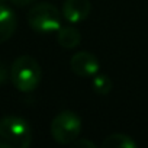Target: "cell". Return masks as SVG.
<instances>
[{
	"label": "cell",
	"instance_id": "1",
	"mask_svg": "<svg viewBox=\"0 0 148 148\" xmlns=\"http://www.w3.org/2000/svg\"><path fill=\"white\" fill-rule=\"evenodd\" d=\"M10 82L13 86L23 93L34 92L42 79V70L38 61L31 55L18 57L10 65Z\"/></svg>",
	"mask_w": 148,
	"mask_h": 148
},
{
	"label": "cell",
	"instance_id": "2",
	"mask_svg": "<svg viewBox=\"0 0 148 148\" xmlns=\"http://www.w3.org/2000/svg\"><path fill=\"white\" fill-rule=\"evenodd\" d=\"M32 142V129L21 116L0 119V148H28Z\"/></svg>",
	"mask_w": 148,
	"mask_h": 148
},
{
	"label": "cell",
	"instance_id": "3",
	"mask_svg": "<svg viewBox=\"0 0 148 148\" xmlns=\"http://www.w3.org/2000/svg\"><path fill=\"white\" fill-rule=\"evenodd\" d=\"M61 13L51 3H38L28 12V23L38 34L58 32L61 28Z\"/></svg>",
	"mask_w": 148,
	"mask_h": 148
},
{
	"label": "cell",
	"instance_id": "4",
	"mask_svg": "<svg viewBox=\"0 0 148 148\" xmlns=\"http://www.w3.org/2000/svg\"><path fill=\"white\" fill-rule=\"evenodd\" d=\"M82 132V119L73 110L60 112L51 122V135L58 144L67 145L76 141Z\"/></svg>",
	"mask_w": 148,
	"mask_h": 148
},
{
	"label": "cell",
	"instance_id": "5",
	"mask_svg": "<svg viewBox=\"0 0 148 148\" xmlns=\"http://www.w3.org/2000/svg\"><path fill=\"white\" fill-rule=\"evenodd\" d=\"M70 68L71 71L79 77H93L99 73L100 62L97 57L89 51H79L70 60Z\"/></svg>",
	"mask_w": 148,
	"mask_h": 148
},
{
	"label": "cell",
	"instance_id": "6",
	"mask_svg": "<svg viewBox=\"0 0 148 148\" xmlns=\"http://www.w3.org/2000/svg\"><path fill=\"white\" fill-rule=\"evenodd\" d=\"M92 10L90 0H65L62 5V18L70 23H80L87 19Z\"/></svg>",
	"mask_w": 148,
	"mask_h": 148
},
{
	"label": "cell",
	"instance_id": "7",
	"mask_svg": "<svg viewBox=\"0 0 148 148\" xmlns=\"http://www.w3.org/2000/svg\"><path fill=\"white\" fill-rule=\"evenodd\" d=\"M18 26L16 15L12 9L0 3V44L6 42L15 34Z\"/></svg>",
	"mask_w": 148,
	"mask_h": 148
},
{
	"label": "cell",
	"instance_id": "8",
	"mask_svg": "<svg viewBox=\"0 0 148 148\" xmlns=\"http://www.w3.org/2000/svg\"><path fill=\"white\" fill-rule=\"evenodd\" d=\"M57 39L62 48L73 49V48L79 47V44L82 42V35L79 29H76L74 26H61L58 29Z\"/></svg>",
	"mask_w": 148,
	"mask_h": 148
},
{
	"label": "cell",
	"instance_id": "9",
	"mask_svg": "<svg viewBox=\"0 0 148 148\" xmlns=\"http://www.w3.org/2000/svg\"><path fill=\"white\" fill-rule=\"evenodd\" d=\"M102 147L103 148H135V147H138V144L129 135L113 134V135H109L103 139Z\"/></svg>",
	"mask_w": 148,
	"mask_h": 148
},
{
	"label": "cell",
	"instance_id": "10",
	"mask_svg": "<svg viewBox=\"0 0 148 148\" xmlns=\"http://www.w3.org/2000/svg\"><path fill=\"white\" fill-rule=\"evenodd\" d=\"M92 87L93 90L100 95V96H106L110 93L112 87H113V83L112 80L109 79V76H106V74H95L93 76V82H92Z\"/></svg>",
	"mask_w": 148,
	"mask_h": 148
},
{
	"label": "cell",
	"instance_id": "11",
	"mask_svg": "<svg viewBox=\"0 0 148 148\" xmlns=\"http://www.w3.org/2000/svg\"><path fill=\"white\" fill-rule=\"evenodd\" d=\"M71 145L74 148H96V144L92 142L90 139H86V138H77L76 141H73Z\"/></svg>",
	"mask_w": 148,
	"mask_h": 148
},
{
	"label": "cell",
	"instance_id": "12",
	"mask_svg": "<svg viewBox=\"0 0 148 148\" xmlns=\"http://www.w3.org/2000/svg\"><path fill=\"white\" fill-rule=\"evenodd\" d=\"M8 79H10V74L8 73V70H6L5 64L0 62V84L6 83V82H8Z\"/></svg>",
	"mask_w": 148,
	"mask_h": 148
},
{
	"label": "cell",
	"instance_id": "13",
	"mask_svg": "<svg viewBox=\"0 0 148 148\" xmlns=\"http://www.w3.org/2000/svg\"><path fill=\"white\" fill-rule=\"evenodd\" d=\"M9 2H12L15 6H28L35 0H9Z\"/></svg>",
	"mask_w": 148,
	"mask_h": 148
},
{
	"label": "cell",
	"instance_id": "14",
	"mask_svg": "<svg viewBox=\"0 0 148 148\" xmlns=\"http://www.w3.org/2000/svg\"><path fill=\"white\" fill-rule=\"evenodd\" d=\"M3 2H5V0H0V3H3Z\"/></svg>",
	"mask_w": 148,
	"mask_h": 148
}]
</instances>
